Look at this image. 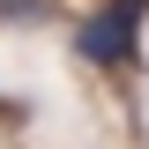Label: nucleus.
Masks as SVG:
<instances>
[{"mask_svg":"<svg viewBox=\"0 0 149 149\" xmlns=\"http://www.w3.org/2000/svg\"><path fill=\"white\" fill-rule=\"evenodd\" d=\"M142 30H149V0H97L74 22V60L97 74H127L142 60Z\"/></svg>","mask_w":149,"mask_h":149,"instance_id":"f257e3e1","label":"nucleus"},{"mask_svg":"<svg viewBox=\"0 0 149 149\" xmlns=\"http://www.w3.org/2000/svg\"><path fill=\"white\" fill-rule=\"evenodd\" d=\"M45 15V0H0V22H37Z\"/></svg>","mask_w":149,"mask_h":149,"instance_id":"f03ea898","label":"nucleus"}]
</instances>
